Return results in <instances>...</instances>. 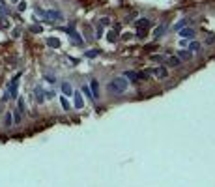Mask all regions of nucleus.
Wrapping results in <instances>:
<instances>
[{
    "instance_id": "1",
    "label": "nucleus",
    "mask_w": 215,
    "mask_h": 187,
    "mask_svg": "<svg viewBox=\"0 0 215 187\" xmlns=\"http://www.w3.org/2000/svg\"><path fill=\"white\" fill-rule=\"evenodd\" d=\"M127 86H129V81L122 75V77H116V79H112L110 82H109V90L114 94V96H120V94H124L125 90H127Z\"/></svg>"
},
{
    "instance_id": "2",
    "label": "nucleus",
    "mask_w": 215,
    "mask_h": 187,
    "mask_svg": "<svg viewBox=\"0 0 215 187\" xmlns=\"http://www.w3.org/2000/svg\"><path fill=\"white\" fill-rule=\"evenodd\" d=\"M19 79H21V73L19 75H15L13 77V81L10 82V86H8V90H6V94H4V101H8V99H15L17 97V86H19Z\"/></svg>"
},
{
    "instance_id": "3",
    "label": "nucleus",
    "mask_w": 215,
    "mask_h": 187,
    "mask_svg": "<svg viewBox=\"0 0 215 187\" xmlns=\"http://www.w3.org/2000/svg\"><path fill=\"white\" fill-rule=\"evenodd\" d=\"M73 97H75V101H73L75 109H82V107H84V99H82V94H81V92H73Z\"/></svg>"
},
{
    "instance_id": "4",
    "label": "nucleus",
    "mask_w": 215,
    "mask_h": 187,
    "mask_svg": "<svg viewBox=\"0 0 215 187\" xmlns=\"http://www.w3.org/2000/svg\"><path fill=\"white\" fill-rule=\"evenodd\" d=\"M178 32H180V36L189 38V39H193V38H195V34H197V32H195V28H189V26H187V28L183 26V28H181V30H178Z\"/></svg>"
},
{
    "instance_id": "5",
    "label": "nucleus",
    "mask_w": 215,
    "mask_h": 187,
    "mask_svg": "<svg viewBox=\"0 0 215 187\" xmlns=\"http://www.w3.org/2000/svg\"><path fill=\"white\" fill-rule=\"evenodd\" d=\"M34 96H36V101H38V103H43V101H45V92H43L41 86H36V88H34Z\"/></svg>"
},
{
    "instance_id": "6",
    "label": "nucleus",
    "mask_w": 215,
    "mask_h": 187,
    "mask_svg": "<svg viewBox=\"0 0 215 187\" xmlns=\"http://www.w3.org/2000/svg\"><path fill=\"white\" fill-rule=\"evenodd\" d=\"M90 92H92V97H94V99H98V97H99V90H98V81H95V79H92V81H90Z\"/></svg>"
},
{
    "instance_id": "7",
    "label": "nucleus",
    "mask_w": 215,
    "mask_h": 187,
    "mask_svg": "<svg viewBox=\"0 0 215 187\" xmlns=\"http://www.w3.org/2000/svg\"><path fill=\"white\" fill-rule=\"evenodd\" d=\"M124 77H125L129 82H137V81L140 79V75H138V73H135V71H125V73H124Z\"/></svg>"
},
{
    "instance_id": "8",
    "label": "nucleus",
    "mask_w": 215,
    "mask_h": 187,
    "mask_svg": "<svg viewBox=\"0 0 215 187\" xmlns=\"http://www.w3.org/2000/svg\"><path fill=\"white\" fill-rule=\"evenodd\" d=\"M43 17H47V19H56V21H60L62 19V13L60 11H54V10H51V11H45V15Z\"/></svg>"
},
{
    "instance_id": "9",
    "label": "nucleus",
    "mask_w": 215,
    "mask_h": 187,
    "mask_svg": "<svg viewBox=\"0 0 215 187\" xmlns=\"http://www.w3.org/2000/svg\"><path fill=\"white\" fill-rule=\"evenodd\" d=\"M153 73H155L159 79H166V77H169V71H166L165 67H155V69H153Z\"/></svg>"
},
{
    "instance_id": "10",
    "label": "nucleus",
    "mask_w": 215,
    "mask_h": 187,
    "mask_svg": "<svg viewBox=\"0 0 215 187\" xmlns=\"http://www.w3.org/2000/svg\"><path fill=\"white\" fill-rule=\"evenodd\" d=\"M62 92L66 94V96H73V88H71L69 82H62Z\"/></svg>"
},
{
    "instance_id": "11",
    "label": "nucleus",
    "mask_w": 215,
    "mask_h": 187,
    "mask_svg": "<svg viewBox=\"0 0 215 187\" xmlns=\"http://www.w3.org/2000/svg\"><path fill=\"white\" fill-rule=\"evenodd\" d=\"M150 25H152V22H150L148 19H138V21H137V26H138V28H144V30L150 28Z\"/></svg>"
},
{
    "instance_id": "12",
    "label": "nucleus",
    "mask_w": 215,
    "mask_h": 187,
    "mask_svg": "<svg viewBox=\"0 0 215 187\" xmlns=\"http://www.w3.org/2000/svg\"><path fill=\"white\" fill-rule=\"evenodd\" d=\"M178 56H180V60H187V58L193 56V53H191V51H180Z\"/></svg>"
},
{
    "instance_id": "13",
    "label": "nucleus",
    "mask_w": 215,
    "mask_h": 187,
    "mask_svg": "<svg viewBox=\"0 0 215 187\" xmlns=\"http://www.w3.org/2000/svg\"><path fill=\"white\" fill-rule=\"evenodd\" d=\"M47 43L51 47H60V39L58 38H47Z\"/></svg>"
},
{
    "instance_id": "14",
    "label": "nucleus",
    "mask_w": 215,
    "mask_h": 187,
    "mask_svg": "<svg viewBox=\"0 0 215 187\" xmlns=\"http://www.w3.org/2000/svg\"><path fill=\"white\" fill-rule=\"evenodd\" d=\"M189 22H191V21H187V19H183V21H180V22H178V25L174 26V30H181L183 26H187V25H189Z\"/></svg>"
},
{
    "instance_id": "15",
    "label": "nucleus",
    "mask_w": 215,
    "mask_h": 187,
    "mask_svg": "<svg viewBox=\"0 0 215 187\" xmlns=\"http://www.w3.org/2000/svg\"><path fill=\"white\" fill-rule=\"evenodd\" d=\"M180 64H181V60H180V58H176V56L169 58V66H174V67H178Z\"/></svg>"
},
{
    "instance_id": "16",
    "label": "nucleus",
    "mask_w": 215,
    "mask_h": 187,
    "mask_svg": "<svg viewBox=\"0 0 215 187\" xmlns=\"http://www.w3.org/2000/svg\"><path fill=\"white\" fill-rule=\"evenodd\" d=\"M165 30H166V25H163V26H159V28H155V38H159V36H163V34H165Z\"/></svg>"
},
{
    "instance_id": "17",
    "label": "nucleus",
    "mask_w": 215,
    "mask_h": 187,
    "mask_svg": "<svg viewBox=\"0 0 215 187\" xmlns=\"http://www.w3.org/2000/svg\"><path fill=\"white\" fill-rule=\"evenodd\" d=\"M198 49H200V45H198L197 41H193V43L189 45V51H191V53H195V51H198Z\"/></svg>"
},
{
    "instance_id": "18",
    "label": "nucleus",
    "mask_w": 215,
    "mask_h": 187,
    "mask_svg": "<svg viewBox=\"0 0 215 187\" xmlns=\"http://www.w3.org/2000/svg\"><path fill=\"white\" fill-rule=\"evenodd\" d=\"M98 54H99V51H95V49H92V51H88V53H86V56H88V58H95Z\"/></svg>"
},
{
    "instance_id": "19",
    "label": "nucleus",
    "mask_w": 215,
    "mask_h": 187,
    "mask_svg": "<svg viewBox=\"0 0 215 187\" xmlns=\"http://www.w3.org/2000/svg\"><path fill=\"white\" fill-rule=\"evenodd\" d=\"M109 22H110V19H109V17H101V19H99V25H101V26H107Z\"/></svg>"
},
{
    "instance_id": "20",
    "label": "nucleus",
    "mask_w": 215,
    "mask_h": 187,
    "mask_svg": "<svg viewBox=\"0 0 215 187\" xmlns=\"http://www.w3.org/2000/svg\"><path fill=\"white\" fill-rule=\"evenodd\" d=\"M11 124H13V118H11V112H8V114H6V125L10 127Z\"/></svg>"
},
{
    "instance_id": "21",
    "label": "nucleus",
    "mask_w": 215,
    "mask_h": 187,
    "mask_svg": "<svg viewBox=\"0 0 215 187\" xmlns=\"http://www.w3.org/2000/svg\"><path fill=\"white\" fill-rule=\"evenodd\" d=\"M152 60H155V62H163V60H165V56H163V54H153V56H152Z\"/></svg>"
},
{
    "instance_id": "22",
    "label": "nucleus",
    "mask_w": 215,
    "mask_h": 187,
    "mask_svg": "<svg viewBox=\"0 0 215 187\" xmlns=\"http://www.w3.org/2000/svg\"><path fill=\"white\" fill-rule=\"evenodd\" d=\"M60 103H62V107H64L66 110L69 109V103H67V99H66V97H60Z\"/></svg>"
},
{
    "instance_id": "23",
    "label": "nucleus",
    "mask_w": 215,
    "mask_h": 187,
    "mask_svg": "<svg viewBox=\"0 0 215 187\" xmlns=\"http://www.w3.org/2000/svg\"><path fill=\"white\" fill-rule=\"evenodd\" d=\"M19 122H21V112L15 110V124H19Z\"/></svg>"
},
{
    "instance_id": "24",
    "label": "nucleus",
    "mask_w": 215,
    "mask_h": 187,
    "mask_svg": "<svg viewBox=\"0 0 215 187\" xmlns=\"http://www.w3.org/2000/svg\"><path fill=\"white\" fill-rule=\"evenodd\" d=\"M206 43H208V45H213V43H215V36H209V38H208V41H206Z\"/></svg>"
},
{
    "instance_id": "25",
    "label": "nucleus",
    "mask_w": 215,
    "mask_h": 187,
    "mask_svg": "<svg viewBox=\"0 0 215 187\" xmlns=\"http://www.w3.org/2000/svg\"><path fill=\"white\" fill-rule=\"evenodd\" d=\"M25 10H26V2H21L19 4V11H25Z\"/></svg>"
},
{
    "instance_id": "26",
    "label": "nucleus",
    "mask_w": 215,
    "mask_h": 187,
    "mask_svg": "<svg viewBox=\"0 0 215 187\" xmlns=\"http://www.w3.org/2000/svg\"><path fill=\"white\" fill-rule=\"evenodd\" d=\"M84 94H86L88 97H92V92H90V88H88V86H84ZM92 99H94V97H92Z\"/></svg>"
},
{
    "instance_id": "27",
    "label": "nucleus",
    "mask_w": 215,
    "mask_h": 187,
    "mask_svg": "<svg viewBox=\"0 0 215 187\" xmlns=\"http://www.w3.org/2000/svg\"><path fill=\"white\" fill-rule=\"evenodd\" d=\"M109 39L114 41V39H116V34H114V32H109Z\"/></svg>"
},
{
    "instance_id": "28",
    "label": "nucleus",
    "mask_w": 215,
    "mask_h": 187,
    "mask_svg": "<svg viewBox=\"0 0 215 187\" xmlns=\"http://www.w3.org/2000/svg\"><path fill=\"white\" fill-rule=\"evenodd\" d=\"M32 32H41V26H32Z\"/></svg>"
}]
</instances>
